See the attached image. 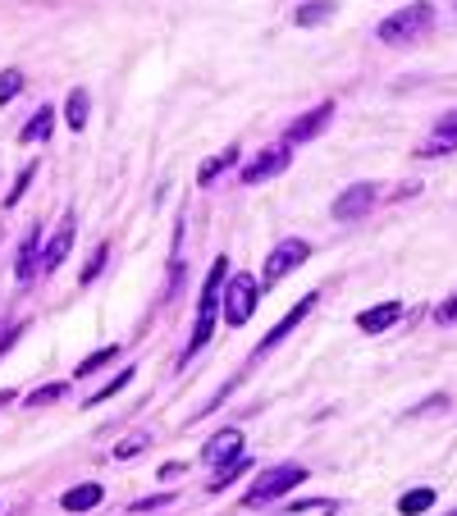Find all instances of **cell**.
Instances as JSON below:
<instances>
[{"mask_svg":"<svg viewBox=\"0 0 457 516\" xmlns=\"http://www.w3.org/2000/svg\"><path fill=\"white\" fill-rule=\"evenodd\" d=\"M430 28H435V5L430 0H416V5H403L398 14H389L385 23H379V42L407 46V42H416V37H426Z\"/></svg>","mask_w":457,"mask_h":516,"instance_id":"cell-1","label":"cell"},{"mask_svg":"<svg viewBox=\"0 0 457 516\" xmlns=\"http://www.w3.org/2000/svg\"><path fill=\"white\" fill-rule=\"evenodd\" d=\"M302 480H307V466H297V462H284V466H270V470H261L252 489L243 494V507H265V503H275L284 494H293Z\"/></svg>","mask_w":457,"mask_h":516,"instance_id":"cell-2","label":"cell"},{"mask_svg":"<svg viewBox=\"0 0 457 516\" xmlns=\"http://www.w3.org/2000/svg\"><path fill=\"white\" fill-rule=\"evenodd\" d=\"M256 297H261V288H256V279L252 274H228L224 279V325H247L252 320V311H256Z\"/></svg>","mask_w":457,"mask_h":516,"instance_id":"cell-3","label":"cell"},{"mask_svg":"<svg viewBox=\"0 0 457 516\" xmlns=\"http://www.w3.org/2000/svg\"><path fill=\"white\" fill-rule=\"evenodd\" d=\"M307 256H312V243H307V237H284V243H279L270 256H265L261 284H279L284 274H288V270H297V265L307 261Z\"/></svg>","mask_w":457,"mask_h":516,"instance_id":"cell-4","label":"cell"},{"mask_svg":"<svg viewBox=\"0 0 457 516\" xmlns=\"http://www.w3.org/2000/svg\"><path fill=\"white\" fill-rule=\"evenodd\" d=\"M288 161H293V151L279 142V146H265V151H256L252 161L238 170V183L243 187H256V183H265V179H275V174H284L288 170Z\"/></svg>","mask_w":457,"mask_h":516,"instance_id":"cell-5","label":"cell"},{"mask_svg":"<svg viewBox=\"0 0 457 516\" xmlns=\"http://www.w3.org/2000/svg\"><path fill=\"white\" fill-rule=\"evenodd\" d=\"M329 119H334V101H320V105H312L307 114H297L293 124L284 129V146L293 151V146H302V142L320 137V133L329 129Z\"/></svg>","mask_w":457,"mask_h":516,"instance_id":"cell-6","label":"cell"},{"mask_svg":"<svg viewBox=\"0 0 457 516\" xmlns=\"http://www.w3.org/2000/svg\"><path fill=\"white\" fill-rule=\"evenodd\" d=\"M375 183H353L348 192H338L334 196V206H329V215L338 220V224H353V220H361L370 206H375Z\"/></svg>","mask_w":457,"mask_h":516,"instance_id":"cell-7","label":"cell"},{"mask_svg":"<svg viewBox=\"0 0 457 516\" xmlns=\"http://www.w3.org/2000/svg\"><path fill=\"white\" fill-rule=\"evenodd\" d=\"M316 297H320V293H307V297H302V302H297V306H293V311L284 315V320H279V325H275L270 334H265V338L256 343V356H265L270 347H279V343H284V338H288V334H293V329L302 325V320H307V315H312V306H316Z\"/></svg>","mask_w":457,"mask_h":516,"instance_id":"cell-8","label":"cell"},{"mask_svg":"<svg viewBox=\"0 0 457 516\" xmlns=\"http://www.w3.org/2000/svg\"><path fill=\"white\" fill-rule=\"evenodd\" d=\"M202 457H206L211 466H228L234 457H243V434H238V429H220V434H211V444L202 448Z\"/></svg>","mask_w":457,"mask_h":516,"instance_id":"cell-9","label":"cell"},{"mask_svg":"<svg viewBox=\"0 0 457 516\" xmlns=\"http://www.w3.org/2000/svg\"><path fill=\"white\" fill-rule=\"evenodd\" d=\"M398 320H403V302H379V306H370V311L357 315V329H361V334H385V329H394Z\"/></svg>","mask_w":457,"mask_h":516,"instance_id":"cell-10","label":"cell"},{"mask_svg":"<svg viewBox=\"0 0 457 516\" xmlns=\"http://www.w3.org/2000/svg\"><path fill=\"white\" fill-rule=\"evenodd\" d=\"M73 233H79V224H73V215L60 224V233L51 237V243L42 247V270L51 274V270H60L64 261H69V252H73Z\"/></svg>","mask_w":457,"mask_h":516,"instance_id":"cell-11","label":"cell"},{"mask_svg":"<svg viewBox=\"0 0 457 516\" xmlns=\"http://www.w3.org/2000/svg\"><path fill=\"white\" fill-rule=\"evenodd\" d=\"M224 279H228V261L220 256V261L211 265V274H206V288H202L197 315H215V306H220V297H224Z\"/></svg>","mask_w":457,"mask_h":516,"instance_id":"cell-12","label":"cell"},{"mask_svg":"<svg viewBox=\"0 0 457 516\" xmlns=\"http://www.w3.org/2000/svg\"><path fill=\"white\" fill-rule=\"evenodd\" d=\"M101 498H105V489H101L96 480H87V485H73V489L60 498V507H64V512H73V516H83V512L101 507Z\"/></svg>","mask_w":457,"mask_h":516,"instance_id":"cell-13","label":"cell"},{"mask_svg":"<svg viewBox=\"0 0 457 516\" xmlns=\"http://www.w3.org/2000/svg\"><path fill=\"white\" fill-rule=\"evenodd\" d=\"M51 129H55V110H51V105H37V114H32L28 124L19 129V142H23V146L46 142V137H51Z\"/></svg>","mask_w":457,"mask_h":516,"instance_id":"cell-14","label":"cell"},{"mask_svg":"<svg viewBox=\"0 0 457 516\" xmlns=\"http://www.w3.org/2000/svg\"><path fill=\"white\" fill-rule=\"evenodd\" d=\"M37 261H42V233H28L23 237V247H19V261H14V274H19V284H28L32 274H37Z\"/></svg>","mask_w":457,"mask_h":516,"instance_id":"cell-15","label":"cell"},{"mask_svg":"<svg viewBox=\"0 0 457 516\" xmlns=\"http://www.w3.org/2000/svg\"><path fill=\"white\" fill-rule=\"evenodd\" d=\"M234 165H238V146H228V151L211 155V161H202V170H197V187H211L220 174H228Z\"/></svg>","mask_w":457,"mask_h":516,"instance_id":"cell-16","label":"cell"},{"mask_svg":"<svg viewBox=\"0 0 457 516\" xmlns=\"http://www.w3.org/2000/svg\"><path fill=\"white\" fill-rule=\"evenodd\" d=\"M448 151H457V129L439 119V129H435L421 146H416V155H426V161H430V155H448Z\"/></svg>","mask_w":457,"mask_h":516,"instance_id":"cell-17","label":"cell"},{"mask_svg":"<svg viewBox=\"0 0 457 516\" xmlns=\"http://www.w3.org/2000/svg\"><path fill=\"white\" fill-rule=\"evenodd\" d=\"M338 10V0H307L302 10H293V23L297 28H316V23H329Z\"/></svg>","mask_w":457,"mask_h":516,"instance_id":"cell-18","label":"cell"},{"mask_svg":"<svg viewBox=\"0 0 457 516\" xmlns=\"http://www.w3.org/2000/svg\"><path fill=\"white\" fill-rule=\"evenodd\" d=\"M114 356H120V347H114V343H105V347H96L92 356H83V362H79V370H73V379H87V375H96V370H105V366L114 362Z\"/></svg>","mask_w":457,"mask_h":516,"instance_id":"cell-19","label":"cell"},{"mask_svg":"<svg viewBox=\"0 0 457 516\" xmlns=\"http://www.w3.org/2000/svg\"><path fill=\"white\" fill-rule=\"evenodd\" d=\"M64 124H69L73 133L87 124V87H73V92H69V101H64Z\"/></svg>","mask_w":457,"mask_h":516,"instance_id":"cell-20","label":"cell"},{"mask_svg":"<svg viewBox=\"0 0 457 516\" xmlns=\"http://www.w3.org/2000/svg\"><path fill=\"white\" fill-rule=\"evenodd\" d=\"M243 470H252V462H247V457H234L228 466H215V480L206 485V494H224V489H228V485H234L238 475H243Z\"/></svg>","mask_w":457,"mask_h":516,"instance_id":"cell-21","label":"cell"},{"mask_svg":"<svg viewBox=\"0 0 457 516\" xmlns=\"http://www.w3.org/2000/svg\"><path fill=\"white\" fill-rule=\"evenodd\" d=\"M435 507V489H411L398 498V516H426Z\"/></svg>","mask_w":457,"mask_h":516,"instance_id":"cell-22","label":"cell"},{"mask_svg":"<svg viewBox=\"0 0 457 516\" xmlns=\"http://www.w3.org/2000/svg\"><path fill=\"white\" fill-rule=\"evenodd\" d=\"M334 512H338V503H334V498H307V503L284 507L279 516H334Z\"/></svg>","mask_w":457,"mask_h":516,"instance_id":"cell-23","label":"cell"},{"mask_svg":"<svg viewBox=\"0 0 457 516\" xmlns=\"http://www.w3.org/2000/svg\"><path fill=\"white\" fill-rule=\"evenodd\" d=\"M60 398H69V384H64V379L32 388V393H28V407H51V403H60Z\"/></svg>","mask_w":457,"mask_h":516,"instance_id":"cell-24","label":"cell"},{"mask_svg":"<svg viewBox=\"0 0 457 516\" xmlns=\"http://www.w3.org/2000/svg\"><path fill=\"white\" fill-rule=\"evenodd\" d=\"M129 379H133V366H129V370H120V375H114V379H110L105 388H96V393H92V398H87L83 407H101V403H110V398H114V393H120V388L129 384Z\"/></svg>","mask_w":457,"mask_h":516,"instance_id":"cell-25","label":"cell"},{"mask_svg":"<svg viewBox=\"0 0 457 516\" xmlns=\"http://www.w3.org/2000/svg\"><path fill=\"white\" fill-rule=\"evenodd\" d=\"M32 179H37V161H32V165H23V170H19V179H14V187H10V192H5V211H10V206H19V202H23V192H28V183H32Z\"/></svg>","mask_w":457,"mask_h":516,"instance_id":"cell-26","label":"cell"},{"mask_svg":"<svg viewBox=\"0 0 457 516\" xmlns=\"http://www.w3.org/2000/svg\"><path fill=\"white\" fill-rule=\"evenodd\" d=\"M19 92H23V73H19V69H5V73H0V105H10Z\"/></svg>","mask_w":457,"mask_h":516,"instance_id":"cell-27","label":"cell"},{"mask_svg":"<svg viewBox=\"0 0 457 516\" xmlns=\"http://www.w3.org/2000/svg\"><path fill=\"white\" fill-rule=\"evenodd\" d=\"M146 444H151V434H129L124 444H114V457H120V462H133Z\"/></svg>","mask_w":457,"mask_h":516,"instance_id":"cell-28","label":"cell"},{"mask_svg":"<svg viewBox=\"0 0 457 516\" xmlns=\"http://www.w3.org/2000/svg\"><path fill=\"white\" fill-rule=\"evenodd\" d=\"M161 507H174V494H156V498H137L129 512L133 516H146V512H161Z\"/></svg>","mask_w":457,"mask_h":516,"instance_id":"cell-29","label":"cell"},{"mask_svg":"<svg viewBox=\"0 0 457 516\" xmlns=\"http://www.w3.org/2000/svg\"><path fill=\"white\" fill-rule=\"evenodd\" d=\"M105 261H110V247H105V243H101V247H96V252H92V261H87V265H83V284H92V279H96V274H101V270H105Z\"/></svg>","mask_w":457,"mask_h":516,"instance_id":"cell-30","label":"cell"},{"mask_svg":"<svg viewBox=\"0 0 457 516\" xmlns=\"http://www.w3.org/2000/svg\"><path fill=\"white\" fill-rule=\"evenodd\" d=\"M435 320H439V325H453V320H457V293L444 297V302L435 306Z\"/></svg>","mask_w":457,"mask_h":516,"instance_id":"cell-31","label":"cell"},{"mask_svg":"<svg viewBox=\"0 0 457 516\" xmlns=\"http://www.w3.org/2000/svg\"><path fill=\"white\" fill-rule=\"evenodd\" d=\"M183 470H187V462H165V466H161V480H179Z\"/></svg>","mask_w":457,"mask_h":516,"instance_id":"cell-32","label":"cell"},{"mask_svg":"<svg viewBox=\"0 0 457 516\" xmlns=\"http://www.w3.org/2000/svg\"><path fill=\"white\" fill-rule=\"evenodd\" d=\"M19 334H23V325H19V329H10V334H5V338H0V352H5V347H10V343H14V338H19Z\"/></svg>","mask_w":457,"mask_h":516,"instance_id":"cell-33","label":"cell"},{"mask_svg":"<svg viewBox=\"0 0 457 516\" xmlns=\"http://www.w3.org/2000/svg\"><path fill=\"white\" fill-rule=\"evenodd\" d=\"M14 403V388H0V407H10Z\"/></svg>","mask_w":457,"mask_h":516,"instance_id":"cell-34","label":"cell"},{"mask_svg":"<svg viewBox=\"0 0 457 516\" xmlns=\"http://www.w3.org/2000/svg\"><path fill=\"white\" fill-rule=\"evenodd\" d=\"M444 124H453V129H457V110H453V114H444Z\"/></svg>","mask_w":457,"mask_h":516,"instance_id":"cell-35","label":"cell"},{"mask_svg":"<svg viewBox=\"0 0 457 516\" xmlns=\"http://www.w3.org/2000/svg\"><path fill=\"white\" fill-rule=\"evenodd\" d=\"M448 516H457V507H453V512H448Z\"/></svg>","mask_w":457,"mask_h":516,"instance_id":"cell-36","label":"cell"}]
</instances>
